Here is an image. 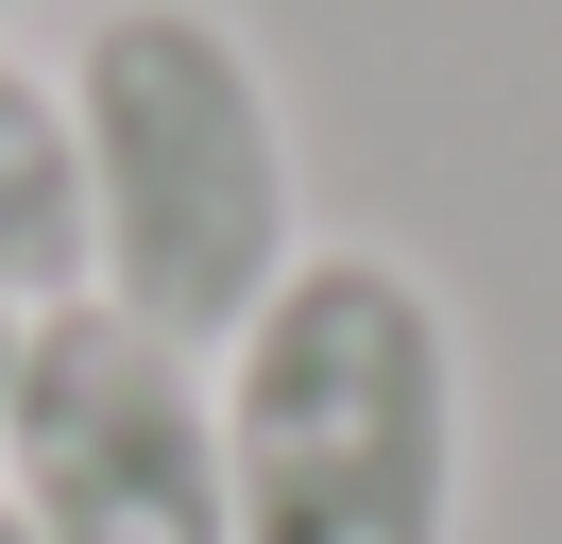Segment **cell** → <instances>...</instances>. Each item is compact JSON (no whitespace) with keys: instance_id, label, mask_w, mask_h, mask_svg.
<instances>
[{"instance_id":"5b68a950","label":"cell","mask_w":562,"mask_h":544,"mask_svg":"<svg viewBox=\"0 0 562 544\" xmlns=\"http://www.w3.org/2000/svg\"><path fill=\"white\" fill-rule=\"evenodd\" d=\"M0 374H18V306H0Z\"/></svg>"},{"instance_id":"277c9868","label":"cell","mask_w":562,"mask_h":544,"mask_svg":"<svg viewBox=\"0 0 562 544\" xmlns=\"http://www.w3.org/2000/svg\"><path fill=\"white\" fill-rule=\"evenodd\" d=\"M69 290H86V154H69V86L0 52V306L35 324V306H69Z\"/></svg>"},{"instance_id":"52a82bcc","label":"cell","mask_w":562,"mask_h":544,"mask_svg":"<svg viewBox=\"0 0 562 544\" xmlns=\"http://www.w3.org/2000/svg\"><path fill=\"white\" fill-rule=\"evenodd\" d=\"M0 18H35V0H0Z\"/></svg>"},{"instance_id":"6da1fadb","label":"cell","mask_w":562,"mask_h":544,"mask_svg":"<svg viewBox=\"0 0 562 544\" xmlns=\"http://www.w3.org/2000/svg\"><path fill=\"white\" fill-rule=\"evenodd\" d=\"M205 374H222V528L239 544H460L477 374H460V306L392 238H307L290 290Z\"/></svg>"},{"instance_id":"3957f363","label":"cell","mask_w":562,"mask_h":544,"mask_svg":"<svg viewBox=\"0 0 562 544\" xmlns=\"http://www.w3.org/2000/svg\"><path fill=\"white\" fill-rule=\"evenodd\" d=\"M0 494L35 544H239L222 528V374L120 324L103 290L35 306L0 374Z\"/></svg>"},{"instance_id":"7a4b0ae2","label":"cell","mask_w":562,"mask_h":544,"mask_svg":"<svg viewBox=\"0 0 562 544\" xmlns=\"http://www.w3.org/2000/svg\"><path fill=\"white\" fill-rule=\"evenodd\" d=\"M52 86H69V154H86V290L222 358L307 256V154H290L273 52L222 0H103Z\"/></svg>"},{"instance_id":"8992f818","label":"cell","mask_w":562,"mask_h":544,"mask_svg":"<svg viewBox=\"0 0 562 544\" xmlns=\"http://www.w3.org/2000/svg\"><path fill=\"white\" fill-rule=\"evenodd\" d=\"M0 544H35V528H18V494H0Z\"/></svg>"}]
</instances>
